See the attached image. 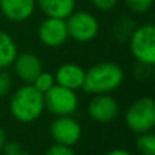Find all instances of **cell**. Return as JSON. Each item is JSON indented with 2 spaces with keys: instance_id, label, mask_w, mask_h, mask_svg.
Here are the masks:
<instances>
[{
  "instance_id": "cell-1",
  "label": "cell",
  "mask_w": 155,
  "mask_h": 155,
  "mask_svg": "<svg viewBox=\"0 0 155 155\" xmlns=\"http://www.w3.org/2000/svg\"><path fill=\"white\" fill-rule=\"evenodd\" d=\"M124 71L117 63L101 61L84 71L83 90L88 94H109L121 86Z\"/></svg>"
},
{
  "instance_id": "cell-2",
  "label": "cell",
  "mask_w": 155,
  "mask_h": 155,
  "mask_svg": "<svg viewBox=\"0 0 155 155\" xmlns=\"http://www.w3.org/2000/svg\"><path fill=\"white\" fill-rule=\"evenodd\" d=\"M44 94L33 84H25L14 93L10 101L11 114L21 123H31L42 114Z\"/></svg>"
},
{
  "instance_id": "cell-3",
  "label": "cell",
  "mask_w": 155,
  "mask_h": 155,
  "mask_svg": "<svg viewBox=\"0 0 155 155\" xmlns=\"http://www.w3.org/2000/svg\"><path fill=\"white\" fill-rule=\"evenodd\" d=\"M129 51L139 64L153 67L155 64V26L144 23L135 27L128 40Z\"/></svg>"
},
{
  "instance_id": "cell-4",
  "label": "cell",
  "mask_w": 155,
  "mask_h": 155,
  "mask_svg": "<svg viewBox=\"0 0 155 155\" xmlns=\"http://www.w3.org/2000/svg\"><path fill=\"white\" fill-rule=\"evenodd\" d=\"M125 123L132 132L140 135L155 127V102L150 97L136 99L125 113Z\"/></svg>"
},
{
  "instance_id": "cell-5",
  "label": "cell",
  "mask_w": 155,
  "mask_h": 155,
  "mask_svg": "<svg viewBox=\"0 0 155 155\" xmlns=\"http://www.w3.org/2000/svg\"><path fill=\"white\" fill-rule=\"evenodd\" d=\"M68 38L76 42H90L99 34V21L94 14L84 10H75L67 19Z\"/></svg>"
},
{
  "instance_id": "cell-6",
  "label": "cell",
  "mask_w": 155,
  "mask_h": 155,
  "mask_svg": "<svg viewBox=\"0 0 155 155\" xmlns=\"http://www.w3.org/2000/svg\"><path fill=\"white\" fill-rule=\"evenodd\" d=\"M44 105L56 117L72 116L76 112L79 99L74 90L54 84L49 91L44 94Z\"/></svg>"
},
{
  "instance_id": "cell-7",
  "label": "cell",
  "mask_w": 155,
  "mask_h": 155,
  "mask_svg": "<svg viewBox=\"0 0 155 155\" xmlns=\"http://www.w3.org/2000/svg\"><path fill=\"white\" fill-rule=\"evenodd\" d=\"M51 135L57 144L71 147L82 137V127L72 116H60L52 123Z\"/></svg>"
},
{
  "instance_id": "cell-8",
  "label": "cell",
  "mask_w": 155,
  "mask_h": 155,
  "mask_svg": "<svg viewBox=\"0 0 155 155\" xmlns=\"http://www.w3.org/2000/svg\"><path fill=\"white\" fill-rule=\"evenodd\" d=\"M38 40L48 48H59L68 40L65 19L45 18L38 26Z\"/></svg>"
},
{
  "instance_id": "cell-9",
  "label": "cell",
  "mask_w": 155,
  "mask_h": 155,
  "mask_svg": "<svg viewBox=\"0 0 155 155\" xmlns=\"http://www.w3.org/2000/svg\"><path fill=\"white\" fill-rule=\"evenodd\" d=\"M120 107L113 97L109 94L95 95L88 104V114L99 124H107L118 116Z\"/></svg>"
},
{
  "instance_id": "cell-10",
  "label": "cell",
  "mask_w": 155,
  "mask_h": 155,
  "mask_svg": "<svg viewBox=\"0 0 155 155\" xmlns=\"http://www.w3.org/2000/svg\"><path fill=\"white\" fill-rule=\"evenodd\" d=\"M14 71L16 76L25 83V84H31L34 79L42 72V63L37 54L31 52H23L18 54L16 59L12 63Z\"/></svg>"
},
{
  "instance_id": "cell-11",
  "label": "cell",
  "mask_w": 155,
  "mask_h": 155,
  "mask_svg": "<svg viewBox=\"0 0 155 155\" xmlns=\"http://www.w3.org/2000/svg\"><path fill=\"white\" fill-rule=\"evenodd\" d=\"M35 0H0V12L14 23L29 21L35 11Z\"/></svg>"
},
{
  "instance_id": "cell-12",
  "label": "cell",
  "mask_w": 155,
  "mask_h": 155,
  "mask_svg": "<svg viewBox=\"0 0 155 155\" xmlns=\"http://www.w3.org/2000/svg\"><path fill=\"white\" fill-rule=\"evenodd\" d=\"M54 82L59 86L76 91L83 87L84 70L75 63H65L57 68L54 74Z\"/></svg>"
},
{
  "instance_id": "cell-13",
  "label": "cell",
  "mask_w": 155,
  "mask_h": 155,
  "mask_svg": "<svg viewBox=\"0 0 155 155\" xmlns=\"http://www.w3.org/2000/svg\"><path fill=\"white\" fill-rule=\"evenodd\" d=\"M35 4L46 18L67 19L76 10V0H35Z\"/></svg>"
},
{
  "instance_id": "cell-14",
  "label": "cell",
  "mask_w": 155,
  "mask_h": 155,
  "mask_svg": "<svg viewBox=\"0 0 155 155\" xmlns=\"http://www.w3.org/2000/svg\"><path fill=\"white\" fill-rule=\"evenodd\" d=\"M18 56V46L8 33L0 30V70H5L12 65Z\"/></svg>"
},
{
  "instance_id": "cell-15",
  "label": "cell",
  "mask_w": 155,
  "mask_h": 155,
  "mask_svg": "<svg viewBox=\"0 0 155 155\" xmlns=\"http://www.w3.org/2000/svg\"><path fill=\"white\" fill-rule=\"evenodd\" d=\"M136 148L142 155H155V135L153 132L140 134L136 139Z\"/></svg>"
},
{
  "instance_id": "cell-16",
  "label": "cell",
  "mask_w": 155,
  "mask_h": 155,
  "mask_svg": "<svg viewBox=\"0 0 155 155\" xmlns=\"http://www.w3.org/2000/svg\"><path fill=\"white\" fill-rule=\"evenodd\" d=\"M135 23L132 22L131 18H127V16H123L117 21L114 26V35L118 40H129L131 34L135 30Z\"/></svg>"
},
{
  "instance_id": "cell-17",
  "label": "cell",
  "mask_w": 155,
  "mask_h": 155,
  "mask_svg": "<svg viewBox=\"0 0 155 155\" xmlns=\"http://www.w3.org/2000/svg\"><path fill=\"white\" fill-rule=\"evenodd\" d=\"M124 4L135 15H144L153 8L154 0H124Z\"/></svg>"
},
{
  "instance_id": "cell-18",
  "label": "cell",
  "mask_w": 155,
  "mask_h": 155,
  "mask_svg": "<svg viewBox=\"0 0 155 155\" xmlns=\"http://www.w3.org/2000/svg\"><path fill=\"white\" fill-rule=\"evenodd\" d=\"M33 86H34L35 88H37L40 93L45 94L46 91H49L52 87H53L54 84H56V82H54V76L52 75V74L49 72H41L40 75L34 79V82L31 83Z\"/></svg>"
},
{
  "instance_id": "cell-19",
  "label": "cell",
  "mask_w": 155,
  "mask_h": 155,
  "mask_svg": "<svg viewBox=\"0 0 155 155\" xmlns=\"http://www.w3.org/2000/svg\"><path fill=\"white\" fill-rule=\"evenodd\" d=\"M12 87V78L4 70H0V98L5 97Z\"/></svg>"
},
{
  "instance_id": "cell-20",
  "label": "cell",
  "mask_w": 155,
  "mask_h": 155,
  "mask_svg": "<svg viewBox=\"0 0 155 155\" xmlns=\"http://www.w3.org/2000/svg\"><path fill=\"white\" fill-rule=\"evenodd\" d=\"M95 10L101 12H110L118 4V0H88Z\"/></svg>"
},
{
  "instance_id": "cell-21",
  "label": "cell",
  "mask_w": 155,
  "mask_h": 155,
  "mask_svg": "<svg viewBox=\"0 0 155 155\" xmlns=\"http://www.w3.org/2000/svg\"><path fill=\"white\" fill-rule=\"evenodd\" d=\"M45 155H76L74 153V150L68 146H63V144H53L46 150Z\"/></svg>"
},
{
  "instance_id": "cell-22",
  "label": "cell",
  "mask_w": 155,
  "mask_h": 155,
  "mask_svg": "<svg viewBox=\"0 0 155 155\" xmlns=\"http://www.w3.org/2000/svg\"><path fill=\"white\" fill-rule=\"evenodd\" d=\"M2 151L4 153V155H21L22 153H23L21 143L15 142V140L5 142V144H4V147H3Z\"/></svg>"
},
{
  "instance_id": "cell-23",
  "label": "cell",
  "mask_w": 155,
  "mask_h": 155,
  "mask_svg": "<svg viewBox=\"0 0 155 155\" xmlns=\"http://www.w3.org/2000/svg\"><path fill=\"white\" fill-rule=\"evenodd\" d=\"M105 155H131V153L127 150H123V148H114V150L109 151V153H106Z\"/></svg>"
},
{
  "instance_id": "cell-24",
  "label": "cell",
  "mask_w": 155,
  "mask_h": 155,
  "mask_svg": "<svg viewBox=\"0 0 155 155\" xmlns=\"http://www.w3.org/2000/svg\"><path fill=\"white\" fill-rule=\"evenodd\" d=\"M5 142H7V135H5V131L0 127V153H2L3 147H4Z\"/></svg>"
},
{
  "instance_id": "cell-25",
  "label": "cell",
  "mask_w": 155,
  "mask_h": 155,
  "mask_svg": "<svg viewBox=\"0 0 155 155\" xmlns=\"http://www.w3.org/2000/svg\"><path fill=\"white\" fill-rule=\"evenodd\" d=\"M21 155H31V154H27V153H22Z\"/></svg>"
}]
</instances>
